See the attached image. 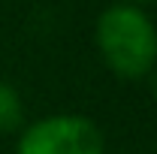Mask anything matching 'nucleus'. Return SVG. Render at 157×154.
<instances>
[{"label": "nucleus", "mask_w": 157, "mask_h": 154, "mask_svg": "<svg viewBox=\"0 0 157 154\" xmlns=\"http://www.w3.org/2000/svg\"><path fill=\"white\" fill-rule=\"evenodd\" d=\"M94 42L118 79H142L157 64V27L151 15L133 3L103 9L94 24Z\"/></svg>", "instance_id": "f257e3e1"}, {"label": "nucleus", "mask_w": 157, "mask_h": 154, "mask_svg": "<svg viewBox=\"0 0 157 154\" xmlns=\"http://www.w3.org/2000/svg\"><path fill=\"white\" fill-rule=\"evenodd\" d=\"M15 154H106V136L94 118L58 112L24 127Z\"/></svg>", "instance_id": "f03ea898"}, {"label": "nucleus", "mask_w": 157, "mask_h": 154, "mask_svg": "<svg viewBox=\"0 0 157 154\" xmlns=\"http://www.w3.org/2000/svg\"><path fill=\"white\" fill-rule=\"evenodd\" d=\"M21 121H24L21 94L9 82H0V133H9V130L21 127Z\"/></svg>", "instance_id": "7ed1b4c3"}, {"label": "nucleus", "mask_w": 157, "mask_h": 154, "mask_svg": "<svg viewBox=\"0 0 157 154\" xmlns=\"http://www.w3.org/2000/svg\"><path fill=\"white\" fill-rule=\"evenodd\" d=\"M154 97H157V73H154Z\"/></svg>", "instance_id": "20e7f679"}]
</instances>
